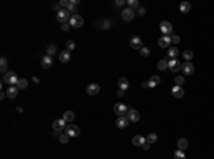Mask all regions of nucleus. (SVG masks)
I'll use <instances>...</instances> for the list:
<instances>
[{
	"mask_svg": "<svg viewBox=\"0 0 214 159\" xmlns=\"http://www.w3.org/2000/svg\"><path fill=\"white\" fill-rule=\"evenodd\" d=\"M53 129L54 131H63V129H66V121L63 118L54 119L53 121Z\"/></svg>",
	"mask_w": 214,
	"mask_h": 159,
	"instance_id": "10",
	"label": "nucleus"
},
{
	"mask_svg": "<svg viewBox=\"0 0 214 159\" xmlns=\"http://www.w3.org/2000/svg\"><path fill=\"white\" fill-rule=\"evenodd\" d=\"M143 148H144L146 151H149V149H150V144H147V142H146V144L143 145Z\"/></svg>",
	"mask_w": 214,
	"mask_h": 159,
	"instance_id": "47",
	"label": "nucleus"
},
{
	"mask_svg": "<svg viewBox=\"0 0 214 159\" xmlns=\"http://www.w3.org/2000/svg\"><path fill=\"white\" fill-rule=\"evenodd\" d=\"M70 58H71V53L69 51V50H63L59 55V60L62 63H69L70 61Z\"/></svg>",
	"mask_w": 214,
	"mask_h": 159,
	"instance_id": "20",
	"label": "nucleus"
},
{
	"mask_svg": "<svg viewBox=\"0 0 214 159\" xmlns=\"http://www.w3.org/2000/svg\"><path fill=\"white\" fill-rule=\"evenodd\" d=\"M190 9H191V6H190L189 2H183V3H180V12L181 13H189Z\"/></svg>",
	"mask_w": 214,
	"mask_h": 159,
	"instance_id": "30",
	"label": "nucleus"
},
{
	"mask_svg": "<svg viewBox=\"0 0 214 159\" xmlns=\"http://www.w3.org/2000/svg\"><path fill=\"white\" fill-rule=\"evenodd\" d=\"M126 116H127L129 121H131V122H137L140 119V114H139V111H136V110H129Z\"/></svg>",
	"mask_w": 214,
	"mask_h": 159,
	"instance_id": "12",
	"label": "nucleus"
},
{
	"mask_svg": "<svg viewBox=\"0 0 214 159\" xmlns=\"http://www.w3.org/2000/svg\"><path fill=\"white\" fill-rule=\"evenodd\" d=\"M167 57H170L168 60H174V58L178 57V50H177V47H168Z\"/></svg>",
	"mask_w": 214,
	"mask_h": 159,
	"instance_id": "23",
	"label": "nucleus"
},
{
	"mask_svg": "<svg viewBox=\"0 0 214 159\" xmlns=\"http://www.w3.org/2000/svg\"><path fill=\"white\" fill-rule=\"evenodd\" d=\"M171 44V37L170 36H162L158 38V46L162 49H168V46Z\"/></svg>",
	"mask_w": 214,
	"mask_h": 159,
	"instance_id": "11",
	"label": "nucleus"
},
{
	"mask_svg": "<svg viewBox=\"0 0 214 159\" xmlns=\"http://www.w3.org/2000/svg\"><path fill=\"white\" fill-rule=\"evenodd\" d=\"M59 139H60V142H62V144H67L69 139H70V136H69L67 134H63V135H60V136H59Z\"/></svg>",
	"mask_w": 214,
	"mask_h": 159,
	"instance_id": "37",
	"label": "nucleus"
},
{
	"mask_svg": "<svg viewBox=\"0 0 214 159\" xmlns=\"http://www.w3.org/2000/svg\"><path fill=\"white\" fill-rule=\"evenodd\" d=\"M17 81H19V78H17L16 73H13V71H7L6 74H3V83L9 84V87L10 85H16Z\"/></svg>",
	"mask_w": 214,
	"mask_h": 159,
	"instance_id": "2",
	"label": "nucleus"
},
{
	"mask_svg": "<svg viewBox=\"0 0 214 159\" xmlns=\"http://www.w3.org/2000/svg\"><path fill=\"white\" fill-rule=\"evenodd\" d=\"M124 4V0H117V2H116V6H123Z\"/></svg>",
	"mask_w": 214,
	"mask_h": 159,
	"instance_id": "46",
	"label": "nucleus"
},
{
	"mask_svg": "<svg viewBox=\"0 0 214 159\" xmlns=\"http://www.w3.org/2000/svg\"><path fill=\"white\" fill-rule=\"evenodd\" d=\"M59 132H60V131H54V132H53V136H60Z\"/></svg>",
	"mask_w": 214,
	"mask_h": 159,
	"instance_id": "49",
	"label": "nucleus"
},
{
	"mask_svg": "<svg viewBox=\"0 0 214 159\" xmlns=\"http://www.w3.org/2000/svg\"><path fill=\"white\" fill-rule=\"evenodd\" d=\"M76 49V43L73 41V40H69L67 43H66V50H69V51H73V50Z\"/></svg>",
	"mask_w": 214,
	"mask_h": 159,
	"instance_id": "32",
	"label": "nucleus"
},
{
	"mask_svg": "<svg viewBox=\"0 0 214 159\" xmlns=\"http://www.w3.org/2000/svg\"><path fill=\"white\" fill-rule=\"evenodd\" d=\"M70 17H71V14H70V12H69L67 9H62V10H60V12L56 14L57 22L62 23V24H64V23H69Z\"/></svg>",
	"mask_w": 214,
	"mask_h": 159,
	"instance_id": "3",
	"label": "nucleus"
},
{
	"mask_svg": "<svg viewBox=\"0 0 214 159\" xmlns=\"http://www.w3.org/2000/svg\"><path fill=\"white\" fill-rule=\"evenodd\" d=\"M180 67H181V64L178 63V60H177V58H174V60H168V68H170L173 73L180 71Z\"/></svg>",
	"mask_w": 214,
	"mask_h": 159,
	"instance_id": "14",
	"label": "nucleus"
},
{
	"mask_svg": "<svg viewBox=\"0 0 214 159\" xmlns=\"http://www.w3.org/2000/svg\"><path fill=\"white\" fill-rule=\"evenodd\" d=\"M100 92V85L96 83H91L89 84V87H87V94L89 95H96Z\"/></svg>",
	"mask_w": 214,
	"mask_h": 159,
	"instance_id": "13",
	"label": "nucleus"
},
{
	"mask_svg": "<svg viewBox=\"0 0 214 159\" xmlns=\"http://www.w3.org/2000/svg\"><path fill=\"white\" fill-rule=\"evenodd\" d=\"M103 24H99V27L100 28H103V30H106V28H109L110 26H112V22H110V20H103Z\"/></svg>",
	"mask_w": 214,
	"mask_h": 159,
	"instance_id": "36",
	"label": "nucleus"
},
{
	"mask_svg": "<svg viewBox=\"0 0 214 159\" xmlns=\"http://www.w3.org/2000/svg\"><path fill=\"white\" fill-rule=\"evenodd\" d=\"M146 142H147V144H150V145L154 144V142H157V135L153 134V132H151V134H149L146 136Z\"/></svg>",
	"mask_w": 214,
	"mask_h": 159,
	"instance_id": "31",
	"label": "nucleus"
},
{
	"mask_svg": "<svg viewBox=\"0 0 214 159\" xmlns=\"http://www.w3.org/2000/svg\"><path fill=\"white\" fill-rule=\"evenodd\" d=\"M19 91H20V90L17 88V85H10L9 88H7V91H6V95H7L9 98H12V100H13V98L17 97Z\"/></svg>",
	"mask_w": 214,
	"mask_h": 159,
	"instance_id": "15",
	"label": "nucleus"
},
{
	"mask_svg": "<svg viewBox=\"0 0 214 159\" xmlns=\"http://www.w3.org/2000/svg\"><path fill=\"white\" fill-rule=\"evenodd\" d=\"M127 107L123 104V102H118V104L114 105V112L117 114L118 116H123V115H127Z\"/></svg>",
	"mask_w": 214,
	"mask_h": 159,
	"instance_id": "8",
	"label": "nucleus"
},
{
	"mask_svg": "<svg viewBox=\"0 0 214 159\" xmlns=\"http://www.w3.org/2000/svg\"><path fill=\"white\" fill-rule=\"evenodd\" d=\"M70 27H71V26L69 24V23H64V24H62V30H63V31H67Z\"/></svg>",
	"mask_w": 214,
	"mask_h": 159,
	"instance_id": "45",
	"label": "nucleus"
},
{
	"mask_svg": "<svg viewBox=\"0 0 214 159\" xmlns=\"http://www.w3.org/2000/svg\"><path fill=\"white\" fill-rule=\"evenodd\" d=\"M4 97H6V92H0V100H4Z\"/></svg>",
	"mask_w": 214,
	"mask_h": 159,
	"instance_id": "48",
	"label": "nucleus"
},
{
	"mask_svg": "<svg viewBox=\"0 0 214 159\" xmlns=\"http://www.w3.org/2000/svg\"><path fill=\"white\" fill-rule=\"evenodd\" d=\"M17 88L19 90H25V88H27V85H29V83H27V80L26 78H19V81H17Z\"/></svg>",
	"mask_w": 214,
	"mask_h": 159,
	"instance_id": "29",
	"label": "nucleus"
},
{
	"mask_svg": "<svg viewBox=\"0 0 214 159\" xmlns=\"http://www.w3.org/2000/svg\"><path fill=\"white\" fill-rule=\"evenodd\" d=\"M129 118L126 115H123V116H118L117 118V121H116V125L118 126V128H126V126L129 125Z\"/></svg>",
	"mask_w": 214,
	"mask_h": 159,
	"instance_id": "17",
	"label": "nucleus"
},
{
	"mask_svg": "<svg viewBox=\"0 0 214 159\" xmlns=\"http://www.w3.org/2000/svg\"><path fill=\"white\" fill-rule=\"evenodd\" d=\"M69 4H70V2H69V0H62V2H60V6H62V7H66V9L69 7Z\"/></svg>",
	"mask_w": 214,
	"mask_h": 159,
	"instance_id": "43",
	"label": "nucleus"
},
{
	"mask_svg": "<svg viewBox=\"0 0 214 159\" xmlns=\"http://www.w3.org/2000/svg\"><path fill=\"white\" fill-rule=\"evenodd\" d=\"M0 71H2L3 74H6L7 71H9V64H7L6 57H2V58H0Z\"/></svg>",
	"mask_w": 214,
	"mask_h": 159,
	"instance_id": "24",
	"label": "nucleus"
},
{
	"mask_svg": "<svg viewBox=\"0 0 214 159\" xmlns=\"http://www.w3.org/2000/svg\"><path fill=\"white\" fill-rule=\"evenodd\" d=\"M158 84H160V77L158 75L150 77V80L147 81V87H150V88H154V87H157Z\"/></svg>",
	"mask_w": 214,
	"mask_h": 159,
	"instance_id": "21",
	"label": "nucleus"
},
{
	"mask_svg": "<svg viewBox=\"0 0 214 159\" xmlns=\"http://www.w3.org/2000/svg\"><path fill=\"white\" fill-rule=\"evenodd\" d=\"M184 81H186V80H184V77L183 75H178V77H176V85H183L184 84Z\"/></svg>",
	"mask_w": 214,
	"mask_h": 159,
	"instance_id": "38",
	"label": "nucleus"
},
{
	"mask_svg": "<svg viewBox=\"0 0 214 159\" xmlns=\"http://www.w3.org/2000/svg\"><path fill=\"white\" fill-rule=\"evenodd\" d=\"M131 142H133L134 146H143V145L146 144V138L141 136V135H136V136L131 139Z\"/></svg>",
	"mask_w": 214,
	"mask_h": 159,
	"instance_id": "18",
	"label": "nucleus"
},
{
	"mask_svg": "<svg viewBox=\"0 0 214 159\" xmlns=\"http://www.w3.org/2000/svg\"><path fill=\"white\" fill-rule=\"evenodd\" d=\"M121 17H123V20H126V22H131L133 17H134V10L130 9V7L123 9V12H121Z\"/></svg>",
	"mask_w": 214,
	"mask_h": 159,
	"instance_id": "9",
	"label": "nucleus"
},
{
	"mask_svg": "<svg viewBox=\"0 0 214 159\" xmlns=\"http://www.w3.org/2000/svg\"><path fill=\"white\" fill-rule=\"evenodd\" d=\"M117 85H118V88L121 90V91H126V90L129 88V80L127 78H124V77H121L120 80L117 81Z\"/></svg>",
	"mask_w": 214,
	"mask_h": 159,
	"instance_id": "22",
	"label": "nucleus"
},
{
	"mask_svg": "<svg viewBox=\"0 0 214 159\" xmlns=\"http://www.w3.org/2000/svg\"><path fill=\"white\" fill-rule=\"evenodd\" d=\"M74 112L73 111H66L64 114H63V119H64L66 122H71V121H74Z\"/></svg>",
	"mask_w": 214,
	"mask_h": 159,
	"instance_id": "26",
	"label": "nucleus"
},
{
	"mask_svg": "<svg viewBox=\"0 0 214 159\" xmlns=\"http://www.w3.org/2000/svg\"><path fill=\"white\" fill-rule=\"evenodd\" d=\"M127 4H129V7H130V9H133V10L139 9V2H137V0H129Z\"/></svg>",
	"mask_w": 214,
	"mask_h": 159,
	"instance_id": "35",
	"label": "nucleus"
},
{
	"mask_svg": "<svg viewBox=\"0 0 214 159\" xmlns=\"http://www.w3.org/2000/svg\"><path fill=\"white\" fill-rule=\"evenodd\" d=\"M174 159H186V155H184V152L181 149H177L174 152Z\"/></svg>",
	"mask_w": 214,
	"mask_h": 159,
	"instance_id": "33",
	"label": "nucleus"
},
{
	"mask_svg": "<svg viewBox=\"0 0 214 159\" xmlns=\"http://www.w3.org/2000/svg\"><path fill=\"white\" fill-rule=\"evenodd\" d=\"M69 24H70L71 27L80 28V27H83V24H84V18L81 17L80 14H71L70 20H69Z\"/></svg>",
	"mask_w": 214,
	"mask_h": 159,
	"instance_id": "1",
	"label": "nucleus"
},
{
	"mask_svg": "<svg viewBox=\"0 0 214 159\" xmlns=\"http://www.w3.org/2000/svg\"><path fill=\"white\" fill-rule=\"evenodd\" d=\"M140 53H141L143 57H147V55H150V49H147V47H143V49L140 50Z\"/></svg>",
	"mask_w": 214,
	"mask_h": 159,
	"instance_id": "39",
	"label": "nucleus"
},
{
	"mask_svg": "<svg viewBox=\"0 0 214 159\" xmlns=\"http://www.w3.org/2000/svg\"><path fill=\"white\" fill-rule=\"evenodd\" d=\"M53 65V60L50 55H44L43 58H41V67L44 68V70H47V68H52Z\"/></svg>",
	"mask_w": 214,
	"mask_h": 159,
	"instance_id": "19",
	"label": "nucleus"
},
{
	"mask_svg": "<svg viewBox=\"0 0 214 159\" xmlns=\"http://www.w3.org/2000/svg\"><path fill=\"white\" fill-rule=\"evenodd\" d=\"M66 134H67L70 138H77L79 135H80V129H79L77 125L71 124V125H67V126H66Z\"/></svg>",
	"mask_w": 214,
	"mask_h": 159,
	"instance_id": "4",
	"label": "nucleus"
},
{
	"mask_svg": "<svg viewBox=\"0 0 214 159\" xmlns=\"http://www.w3.org/2000/svg\"><path fill=\"white\" fill-rule=\"evenodd\" d=\"M160 31H162L164 36L171 34L173 33V26H171V23L167 22V20H163V22L160 23Z\"/></svg>",
	"mask_w": 214,
	"mask_h": 159,
	"instance_id": "6",
	"label": "nucleus"
},
{
	"mask_svg": "<svg viewBox=\"0 0 214 159\" xmlns=\"http://www.w3.org/2000/svg\"><path fill=\"white\" fill-rule=\"evenodd\" d=\"M46 51H47V55H50V57H52L53 54H56V51H57V46L56 44H49V46H47V49H46Z\"/></svg>",
	"mask_w": 214,
	"mask_h": 159,
	"instance_id": "28",
	"label": "nucleus"
},
{
	"mask_svg": "<svg viewBox=\"0 0 214 159\" xmlns=\"http://www.w3.org/2000/svg\"><path fill=\"white\" fill-rule=\"evenodd\" d=\"M183 57L186 58V61H191V58H193V51H191V50H186V51L183 53Z\"/></svg>",
	"mask_w": 214,
	"mask_h": 159,
	"instance_id": "34",
	"label": "nucleus"
},
{
	"mask_svg": "<svg viewBox=\"0 0 214 159\" xmlns=\"http://www.w3.org/2000/svg\"><path fill=\"white\" fill-rule=\"evenodd\" d=\"M67 10H69V12H70V13H74V14H76V12H77V6H74V4H69V7H67Z\"/></svg>",
	"mask_w": 214,
	"mask_h": 159,
	"instance_id": "40",
	"label": "nucleus"
},
{
	"mask_svg": "<svg viewBox=\"0 0 214 159\" xmlns=\"http://www.w3.org/2000/svg\"><path fill=\"white\" fill-rule=\"evenodd\" d=\"M180 71L184 74V75H191V74L194 73V65H193L191 61H186V63L181 64Z\"/></svg>",
	"mask_w": 214,
	"mask_h": 159,
	"instance_id": "5",
	"label": "nucleus"
},
{
	"mask_svg": "<svg viewBox=\"0 0 214 159\" xmlns=\"http://www.w3.org/2000/svg\"><path fill=\"white\" fill-rule=\"evenodd\" d=\"M130 46H131V49H134V50H141V49H143V41H141V38H140L139 36L131 37V38H130Z\"/></svg>",
	"mask_w": 214,
	"mask_h": 159,
	"instance_id": "7",
	"label": "nucleus"
},
{
	"mask_svg": "<svg viewBox=\"0 0 214 159\" xmlns=\"http://www.w3.org/2000/svg\"><path fill=\"white\" fill-rule=\"evenodd\" d=\"M171 94H173V97H176V98H183L184 97V90L181 88L180 85H174L173 88H171Z\"/></svg>",
	"mask_w": 214,
	"mask_h": 159,
	"instance_id": "16",
	"label": "nucleus"
},
{
	"mask_svg": "<svg viewBox=\"0 0 214 159\" xmlns=\"http://www.w3.org/2000/svg\"><path fill=\"white\" fill-rule=\"evenodd\" d=\"M157 68H158V70H162V71L167 70V68H168V60H166V58L160 60V61L157 63Z\"/></svg>",
	"mask_w": 214,
	"mask_h": 159,
	"instance_id": "27",
	"label": "nucleus"
},
{
	"mask_svg": "<svg viewBox=\"0 0 214 159\" xmlns=\"http://www.w3.org/2000/svg\"><path fill=\"white\" fill-rule=\"evenodd\" d=\"M171 43H173V44H178V43H180V37H178V36H171Z\"/></svg>",
	"mask_w": 214,
	"mask_h": 159,
	"instance_id": "41",
	"label": "nucleus"
},
{
	"mask_svg": "<svg viewBox=\"0 0 214 159\" xmlns=\"http://www.w3.org/2000/svg\"><path fill=\"white\" fill-rule=\"evenodd\" d=\"M52 9L54 10V12L59 13L60 10H62V9H60V3H53V4H52Z\"/></svg>",
	"mask_w": 214,
	"mask_h": 159,
	"instance_id": "42",
	"label": "nucleus"
},
{
	"mask_svg": "<svg viewBox=\"0 0 214 159\" xmlns=\"http://www.w3.org/2000/svg\"><path fill=\"white\" fill-rule=\"evenodd\" d=\"M137 14H139V16H144V14H146V9L139 7V10H137Z\"/></svg>",
	"mask_w": 214,
	"mask_h": 159,
	"instance_id": "44",
	"label": "nucleus"
},
{
	"mask_svg": "<svg viewBox=\"0 0 214 159\" xmlns=\"http://www.w3.org/2000/svg\"><path fill=\"white\" fill-rule=\"evenodd\" d=\"M177 146H178V149H181V151L187 149V148H189V141H187L186 138H180V139L177 141Z\"/></svg>",
	"mask_w": 214,
	"mask_h": 159,
	"instance_id": "25",
	"label": "nucleus"
}]
</instances>
